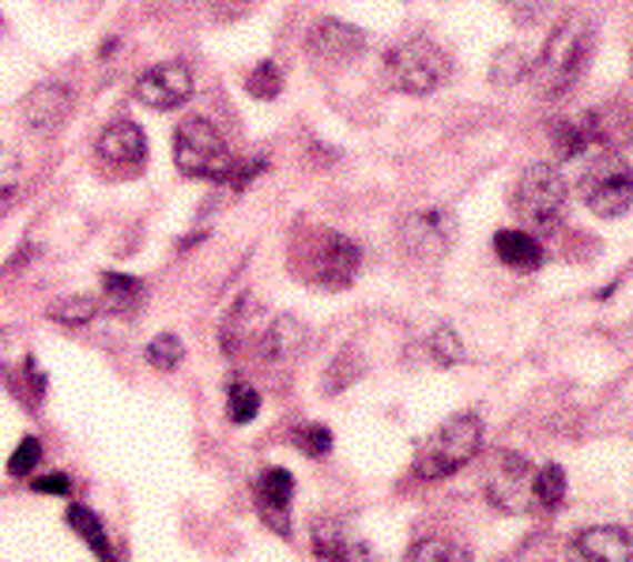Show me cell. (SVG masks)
I'll return each mask as SVG.
<instances>
[{
    "mask_svg": "<svg viewBox=\"0 0 633 562\" xmlns=\"http://www.w3.org/2000/svg\"><path fill=\"white\" fill-rule=\"evenodd\" d=\"M565 200H570V185H565L562 170L554 163L524 167L513 185V212L521 215V223L540 227V231L559 223Z\"/></svg>",
    "mask_w": 633,
    "mask_h": 562,
    "instance_id": "6",
    "label": "cell"
},
{
    "mask_svg": "<svg viewBox=\"0 0 633 562\" xmlns=\"http://www.w3.org/2000/svg\"><path fill=\"white\" fill-rule=\"evenodd\" d=\"M532 480H535L532 461L516 450H494L491 461L483 464V494L505 518H521V513L535 506Z\"/></svg>",
    "mask_w": 633,
    "mask_h": 562,
    "instance_id": "8",
    "label": "cell"
},
{
    "mask_svg": "<svg viewBox=\"0 0 633 562\" xmlns=\"http://www.w3.org/2000/svg\"><path fill=\"white\" fill-rule=\"evenodd\" d=\"M299 450L310 456H329L332 453V431L324 423L299 426Z\"/></svg>",
    "mask_w": 633,
    "mask_h": 562,
    "instance_id": "34",
    "label": "cell"
},
{
    "mask_svg": "<svg viewBox=\"0 0 633 562\" xmlns=\"http://www.w3.org/2000/svg\"><path fill=\"white\" fill-rule=\"evenodd\" d=\"M174 163L185 178H200V182H227L238 159L230 155L227 137L219 132L215 121L185 118L174 132Z\"/></svg>",
    "mask_w": 633,
    "mask_h": 562,
    "instance_id": "5",
    "label": "cell"
},
{
    "mask_svg": "<svg viewBox=\"0 0 633 562\" xmlns=\"http://www.w3.org/2000/svg\"><path fill=\"white\" fill-rule=\"evenodd\" d=\"M565 491H570V483H565L562 464H543V469L535 472L532 499H535V506H540V510H559L565 502Z\"/></svg>",
    "mask_w": 633,
    "mask_h": 562,
    "instance_id": "23",
    "label": "cell"
},
{
    "mask_svg": "<svg viewBox=\"0 0 633 562\" xmlns=\"http://www.w3.org/2000/svg\"><path fill=\"white\" fill-rule=\"evenodd\" d=\"M453 72V61L434 38L415 34L404 38L385 53V80L400 94H434Z\"/></svg>",
    "mask_w": 633,
    "mask_h": 562,
    "instance_id": "4",
    "label": "cell"
},
{
    "mask_svg": "<svg viewBox=\"0 0 633 562\" xmlns=\"http://www.w3.org/2000/svg\"><path fill=\"white\" fill-rule=\"evenodd\" d=\"M72 113V91L64 88V83L57 80H46L38 83L23 94V107H19V118H23V126L38 132V137H50L69 121Z\"/></svg>",
    "mask_w": 633,
    "mask_h": 562,
    "instance_id": "11",
    "label": "cell"
},
{
    "mask_svg": "<svg viewBox=\"0 0 633 562\" xmlns=\"http://www.w3.org/2000/svg\"><path fill=\"white\" fill-rule=\"evenodd\" d=\"M34 491L38 494H72V480L61 472H50V475H38L34 480Z\"/></svg>",
    "mask_w": 633,
    "mask_h": 562,
    "instance_id": "35",
    "label": "cell"
},
{
    "mask_svg": "<svg viewBox=\"0 0 633 562\" xmlns=\"http://www.w3.org/2000/svg\"><path fill=\"white\" fill-rule=\"evenodd\" d=\"M64 521H69V529H72L76 536H80L83 544H88L102 562H113V548H110V540H105V529H102L99 513L88 510V506H69Z\"/></svg>",
    "mask_w": 633,
    "mask_h": 562,
    "instance_id": "19",
    "label": "cell"
},
{
    "mask_svg": "<svg viewBox=\"0 0 633 562\" xmlns=\"http://www.w3.org/2000/svg\"><path fill=\"white\" fill-rule=\"evenodd\" d=\"M27 182V167L12 148H0V215L16 204Z\"/></svg>",
    "mask_w": 633,
    "mask_h": 562,
    "instance_id": "24",
    "label": "cell"
},
{
    "mask_svg": "<svg viewBox=\"0 0 633 562\" xmlns=\"http://www.w3.org/2000/svg\"><path fill=\"white\" fill-rule=\"evenodd\" d=\"M215 8H223V12H242V8H253L257 0H211Z\"/></svg>",
    "mask_w": 633,
    "mask_h": 562,
    "instance_id": "36",
    "label": "cell"
},
{
    "mask_svg": "<svg viewBox=\"0 0 633 562\" xmlns=\"http://www.w3.org/2000/svg\"><path fill=\"white\" fill-rule=\"evenodd\" d=\"M554 144H559L562 159H577L584 148H589V129L581 121H559L554 126Z\"/></svg>",
    "mask_w": 633,
    "mask_h": 562,
    "instance_id": "31",
    "label": "cell"
},
{
    "mask_svg": "<svg viewBox=\"0 0 633 562\" xmlns=\"http://www.w3.org/2000/svg\"><path fill=\"white\" fill-rule=\"evenodd\" d=\"M143 299V283L132 275L105 272L102 275V307H110L113 313H132Z\"/></svg>",
    "mask_w": 633,
    "mask_h": 562,
    "instance_id": "21",
    "label": "cell"
},
{
    "mask_svg": "<svg viewBox=\"0 0 633 562\" xmlns=\"http://www.w3.org/2000/svg\"><path fill=\"white\" fill-rule=\"evenodd\" d=\"M305 344H310V325L302 318H294V313H280L257 337V355L268 367H287L302 355Z\"/></svg>",
    "mask_w": 633,
    "mask_h": 562,
    "instance_id": "13",
    "label": "cell"
},
{
    "mask_svg": "<svg viewBox=\"0 0 633 562\" xmlns=\"http://www.w3.org/2000/svg\"><path fill=\"white\" fill-rule=\"evenodd\" d=\"M329 562H359V559H354V551H351V548H343L340 555H335V559H329Z\"/></svg>",
    "mask_w": 633,
    "mask_h": 562,
    "instance_id": "37",
    "label": "cell"
},
{
    "mask_svg": "<svg viewBox=\"0 0 633 562\" xmlns=\"http://www.w3.org/2000/svg\"><path fill=\"white\" fill-rule=\"evenodd\" d=\"M343 548H348V544H343V529L335 525V521H316V525H313V551H316V555L329 562V559L340 555Z\"/></svg>",
    "mask_w": 633,
    "mask_h": 562,
    "instance_id": "33",
    "label": "cell"
},
{
    "mask_svg": "<svg viewBox=\"0 0 633 562\" xmlns=\"http://www.w3.org/2000/svg\"><path fill=\"white\" fill-rule=\"evenodd\" d=\"M137 102H143L148 110H178L193 99V69L185 61H162V64H151L148 72L137 80Z\"/></svg>",
    "mask_w": 633,
    "mask_h": 562,
    "instance_id": "9",
    "label": "cell"
},
{
    "mask_svg": "<svg viewBox=\"0 0 633 562\" xmlns=\"http://www.w3.org/2000/svg\"><path fill=\"white\" fill-rule=\"evenodd\" d=\"M532 69H535V61L521 50V46H502L491 61V80L498 88H513V83H521L524 76H532Z\"/></svg>",
    "mask_w": 633,
    "mask_h": 562,
    "instance_id": "22",
    "label": "cell"
},
{
    "mask_svg": "<svg viewBox=\"0 0 633 562\" xmlns=\"http://www.w3.org/2000/svg\"><path fill=\"white\" fill-rule=\"evenodd\" d=\"M565 555L570 562H633V536L619 525H592L565 544Z\"/></svg>",
    "mask_w": 633,
    "mask_h": 562,
    "instance_id": "14",
    "label": "cell"
},
{
    "mask_svg": "<svg viewBox=\"0 0 633 562\" xmlns=\"http://www.w3.org/2000/svg\"><path fill=\"white\" fill-rule=\"evenodd\" d=\"M430 359L438 367H456L464 359V344H460V332L453 325H438L430 332Z\"/></svg>",
    "mask_w": 633,
    "mask_h": 562,
    "instance_id": "28",
    "label": "cell"
},
{
    "mask_svg": "<svg viewBox=\"0 0 633 562\" xmlns=\"http://www.w3.org/2000/svg\"><path fill=\"white\" fill-rule=\"evenodd\" d=\"M38 461H42V442H38V438H23V442L16 445V453L8 456V475L23 480V475L34 472Z\"/></svg>",
    "mask_w": 633,
    "mask_h": 562,
    "instance_id": "32",
    "label": "cell"
},
{
    "mask_svg": "<svg viewBox=\"0 0 633 562\" xmlns=\"http://www.w3.org/2000/svg\"><path fill=\"white\" fill-rule=\"evenodd\" d=\"M257 415H261V393H257L253 385H245V381H234V385L227 389V419L234 426H245L253 423Z\"/></svg>",
    "mask_w": 633,
    "mask_h": 562,
    "instance_id": "26",
    "label": "cell"
},
{
    "mask_svg": "<svg viewBox=\"0 0 633 562\" xmlns=\"http://www.w3.org/2000/svg\"><path fill=\"white\" fill-rule=\"evenodd\" d=\"M261 329H264V307L253 291H245L238 294V302L219 321V344H223L227 355H238L245 344H257Z\"/></svg>",
    "mask_w": 633,
    "mask_h": 562,
    "instance_id": "16",
    "label": "cell"
},
{
    "mask_svg": "<svg viewBox=\"0 0 633 562\" xmlns=\"http://www.w3.org/2000/svg\"><path fill=\"white\" fill-rule=\"evenodd\" d=\"M404 562H475L472 551L449 536H422L408 548Z\"/></svg>",
    "mask_w": 633,
    "mask_h": 562,
    "instance_id": "20",
    "label": "cell"
},
{
    "mask_svg": "<svg viewBox=\"0 0 633 562\" xmlns=\"http://www.w3.org/2000/svg\"><path fill=\"white\" fill-rule=\"evenodd\" d=\"M253 502L261 521L280 536H291V502H294V475L287 469H264L253 483Z\"/></svg>",
    "mask_w": 633,
    "mask_h": 562,
    "instance_id": "12",
    "label": "cell"
},
{
    "mask_svg": "<svg viewBox=\"0 0 633 562\" xmlns=\"http://www.w3.org/2000/svg\"><path fill=\"white\" fill-rule=\"evenodd\" d=\"M592 42H596V31H592V19L584 12H570L559 19V27L546 38L540 61L532 69L540 76V91L546 99H562L581 80L584 64L592 57Z\"/></svg>",
    "mask_w": 633,
    "mask_h": 562,
    "instance_id": "2",
    "label": "cell"
},
{
    "mask_svg": "<svg viewBox=\"0 0 633 562\" xmlns=\"http://www.w3.org/2000/svg\"><path fill=\"white\" fill-rule=\"evenodd\" d=\"M494 253L505 269L513 272H535L543 264V245L535 242V234L521 231V227H505L494 234Z\"/></svg>",
    "mask_w": 633,
    "mask_h": 562,
    "instance_id": "18",
    "label": "cell"
},
{
    "mask_svg": "<svg viewBox=\"0 0 633 562\" xmlns=\"http://www.w3.org/2000/svg\"><path fill=\"white\" fill-rule=\"evenodd\" d=\"M366 31H359L348 19H316L305 34V50L324 64H351L366 53Z\"/></svg>",
    "mask_w": 633,
    "mask_h": 562,
    "instance_id": "10",
    "label": "cell"
},
{
    "mask_svg": "<svg viewBox=\"0 0 633 562\" xmlns=\"http://www.w3.org/2000/svg\"><path fill=\"white\" fill-rule=\"evenodd\" d=\"M181 359H185V344L174 337V332H159L155 340L148 344V363L159 370H178Z\"/></svg>",
    "mask_w": 633,
    "mask_h": 562,
    "instance_id": "29",
    "label": "cell"
},
{
    "mask_svg": "<svg viewBox=\"0 0 633 562\" xmlns=\"http://www.w3.org/2000/svg\"><path fill=\"white\" fill-rule=\"evenodd\" d=\"M400 238L415 257H441L453 242V215L441 212V208H430V212H415L404 219L400 227Z\"/></svg>",
    "mask_w": 633,
    "mask_h": 562,
    "instance_id": "15",
    "label": "cell"
},
{
    "mask_svg": "<svg viewBox=\"0 0 633 562\" xmlns=\"http://www.w3.org/2000/svg\"><path fill=\"white\" fill-rule=\"evenodd\" d=\"M577 193L592 215L600 219H619L633 208V170L626 159L619 155H596L581 170Z\"/></svg>",
    "mask_w": 633,
    "mask_h": 562,
    "instance_id": "7",
    "label": "cell"
},
{
    "mask_svg": "<svg viewBox=\"0 0 633 562\" xmlns=\"http://www.w3.org/2000/svg\"><path fill=\"white\" fill-rule=\"evenodd\" d=\"M99 155L105 163H118V167H140L148 159V137L137 121L121 118V121H110L102 132H99Z\"/></svg>",
    "mask_w": 633,
    "mask_h": 562,
    "instance_id": "17",
    "label": "cell"
},
{
    "mask_svg": "<svg viewBox=\"0 0 633 562\" xmlns=\"http://www.w3.org/2000/svg\"><path fill=\"white\" fill-rule=\"evenodd\" d=\"M479 453H483V419L475 412H460L426 434L415 453V472L422 480H445L472 464Z\"/></svg>",
    "mask_w": 633,
    "mask_h": 562,
    "instance_id": "3",
    "label": "cell"
},
{
    "mask_svg": "<svg viewBox=\"0 0 633 562\" xmlns=\"http://www.w3.org/2000/svg\"><path fill=\"white\" fill-rule=\"evenodd\" d=\"M99 310H102L99 299H91V294H72V299L53 302L50 321H57V325H64V329H80V325H88V321H94Z\"/></svg>",
    "mask_w": 633,
    "mask_h": 562,
    "instance_id": "25",
    "label": "cell"
},
{
    "mask_svg": "<svg viewBox=\"0 0 633 562\" xmlns=\"http://www.w3.org/2000/svg\"><path fill=\"white\" fill-rule=\"evenodd\" d=\"M291 269L302 283L324 291H343L354 283L362 269V253L348 234L329 231V227H310L299 231L291 245Z\"/></svg>",
    "mask_w": 633,
    "mask_h": 562,
    "instance_id": "1",
    "label": "cell"
},
{
    "mask_svg": "<svg viewBox=\"0 0 633 562\" xmlns=\"http://www.w3.org/2000/svg\"><path fill=\"white\" fill-rule=\"evenodd\" d=\"M362 359H359V351H343L340 359L329 367V378H324V393H340V389H348L351 381H359L362 378Z\"/></svg>",
    "mask_w": 633,
    "mask_h": 562,
    "instance_id": "30",
    "label": "cell"
},
{
    "mask_svg": "<svg viewBox=\"0 0 633 562\" xmlns=\"http://www.w3.org/2000/svg\"><path fill=\"white\" fill-rule=\"evenodd\" d=\"M245 91L253 94V99H261V102H272L275 94L283 91L280 64H275V61H261V64H257V69L245 76Z\"/></svg>",
    "mask_w": 633,
    "mask_h": 562,
    "instance_id": "27",
    "label": "cell"
}]
</instances>
